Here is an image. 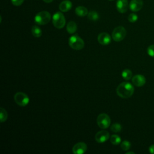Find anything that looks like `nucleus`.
I'll use <instances>...</instances> for the list:
<instances>
[{
	"instance_id": "1",
	"label": "nucleus",
	"mask_w": 154,
	"mask_h": 154,
	"mask_svg": "<svg viewBox=\"0 0 154 154\" xmlns=\"http://www.w3.org/2000/svg\"><path fill=\"white\" fill-rule=\"evenodd\" d=\"M116 92L120 97L127 99L131 97L134 94V87L128 82H123L117 86Z\"/></svg>"
},
{
	"instance_id": "2",
	"label": "nucleus",
	"mask_w": 154,
	"mask_h": 154,
	"mask_svg": "<svg viewBox=\"0 0 154 154\" xmlns=\"http://www.w3.org/2000/svg\"><path fill=\"white\" fill-rule=\"evenodd\" d=\"M69 45L73 49L78 51L83 49L84 47V42L78 35H73L69 39Z\"/></svg>"
},
{
	"instance_id": "3",
	"label": "nucleus",
	"mask_w": 154,
	"mask_h": 154,
	"mask_svg": "<svg viewBox=\"0 0 154 154\" xmlns=\"http://www.w3.org/2000/svg\"><path fill=\"white\" fill-rule=\"evenodd\" d=\"M51 14L46 11H43L38 13L34 17V20L36 23L43 25L47 24L51 20Z\"/></svg>"
},
{
	"instance_id": "4",
	"label": "nucleus",
	"mask_w": 154,
	"mask_h": 154,
	"mask_svg": "<svg viewBox=\"0 0 154 154\" xmlns=\"http://www.w3.org/2000/svg\"><path fill=\"white\" fill-rule=\"evenodd\" d=\"M52 23L58 29L63 28L66 24V19L64 14L61 12H56L52 17Z\"/></svg>"
},
{
	"instance_id": "5",
	"label": "nucleus",
	"mask_w": 154,
	"mask_h": 154,
	"mask_svg": "<svg viewBox=\"0 0 154 154\" xmlns=\"http://www.w3.org/2000/svg\"><path fill=\"white\" fill-rule=\"evenodd\" d=\"M97 123L100 128L106 129L110 126L111 119L105 113L100 114L97 117Z\"/></svg>"
},
{
	"instance_id": "6",
	"label": "nucleus",
	"mask_w": 154,
	"mask_h": 154,
	"mask_svg": "<svg viewBox=\"0 0 154 154\" xmlns=\"http://www.w3.org/2000/svg\"><path fill=\"white\" fill-rule=\"evenodd\" d=\"M126 35V31L123 26H119L114 28L112 32V38L115 42L123 40Z\"/></svg>"
},
{
	"instance_id": "7",
	"label": "nucleus",
	"mask_w": 154,
	"mask_h": 154,
	"mask_svg": "<svg viewBox=\"0 0 154 154\" xmlns=\"http://www.w3.org/2000/svg\"><path fill=\"white\" fill-rule=\"evenodd\" d=\"M14 100L20 106H26L29 102V98L28 95L23 92H17L14 96Z\"/></svg>"
},
{
	"instance_id": "8",
	"label": "nucleus",
	"mask_w": 154,
	"mask_h": 154,
	"mask_svg": "<svg viewBox=\"0 0 154 154\" xmlns=\"http://www.w3.org/2000/svg\"><path fill=\"white\" fill-rule=\"evenodd\" d=\"M109 134L108 131L105 130H102L97 132L94 137L95 140L99 143H103L106 141L109 138Z\"/></svg>"
},
{
	"instance_id": "9",
	"label": "nucleus",
	"mask_w": 154,
	"mask_h": 154,
	"mask_svg": "<svg viewBox=\"0 0 154 154\" xmlns=\"http://www.w3.org/2000/svg\"><path fill=\"white\" fill-rule=\"evenodd\" d=\"M87 150V146L84 142H79L76 143L73 148L72 152L74 154H83Z\"/></svg>"
},
{
	"instance_id": "10",
	"label": "nucleus",
	"mask_w": 154,
	"mask_h": 154,
	"mask_svg": "<svg viewBox=\"0 0 154 154\" xmlns=\"http://www.w3.org/2000/svg\"><path fill=\"white\" fill-rule=\"evenodd\" d=\"M97 40L102 45H108L111 41V36L107 32H101L98 35Z\"/></svg>"
},
{
	"instance_id": "11",
	"label": "nucleus",
	"mask_w": 154,
	"mask_h": 154,
	"mask_svg": "<svg viewBox=\"0 0 154 154\" xmlns=\"http://www.w3.org/2000/svg\"><path fill=\"white\" fill-rule=\"evenodd\" d=\"M146 78L142 75H136L132 78V84L137 87H142L146 83Z\"/></svg>"
},
{
	"instance_id": "12",
	"label": "nucleus",
	"mask_w": 154,
	"mask_h": 154,
	"mask_svg": "<svg viewBox=\"0 0 154 154\" xmlns=\"http://www.w3.org/2000/svg\"><path fill=\"white\" fill-rule=\"evenodd\" d=\"M128 7V0H117L116 2V8L119 12L121 13H125Z\"/></svg>"
},
{
	"instance_id": "13",
	"label": "nucleus",
	"mask_w": 154,
	"mask_h": 154,
	"mask_svg": "<svg viewBox=\"0 0 154 154\" xmlns=\"http://www.w3.org/2000/svg\"><path fill=\"white\" fill-rule=\"evenodd\" d=\"M143 4L142 0H132L129 4V8L134 12L138 11L141 9Z\"/></svg>"
},
{
	"instance_id": "14",
	"label": "nucleus",
	"mask_w": 154,
	"mask_h": 154,
	"mask_svg": "<svg viewBox=\"0 0 154 154\" xmlns=\"http://www.w3.org/2000/svg\"><path fill=\"white\" fill-rule=\"evenodd\" d=\"M72 7V4L71 1L69 0H65L62 1L60 5H59V8L62 12H66L69 11Z\"/></svg>"
},
{
	"instance_id": "15",
	"label": "nucleus",
	"mask_w": 154,
	"mask_h": 154,
	"mask_svg": "<svg viewBox=\"0 0 154 154\" xmlns=\"http://www.w3.org/2000/svg\"><path fill=\"white\" fill-rule=\"evenodd\" d=\"M75 13L78 16L84 17L88 14V10L84 6H78L75 8Z\"/></svg>"
},
{
	"instance_id": "16",
	"label": "nucleus",
	"mask_w": 154,
	"mask_h": 154,
	"mask_svg": "<svg viewBox=\"0 0 154 154\" xmlns=\"http://www.w3.org/2000/svg\"><path fill=\"white\" fill-rule=\"evenodd\" d=\"M66 30L69 34H74L77 30V25L73 21H70L66 26Z\"/></svg>"
},
{
	"instance_id": "17",
	"label": "nucleus",
	"mask_w": 154,
	"mask_h": 154,
	"mask_svg": "<svg viewBox=\"0 0 154 154\" xmlns=\"http://www.w3.org/2000/svg\"><path fill=\"white\" fill-rule=\"evenodd\" d=\"M31 32L32 35L35 37H40L42 35V31L41 28L37 25L32 26L31 29Z\"/></svg>"
},
{
	"instance_id": "18",
	"label": "nucleus",
	"mask_w": 154,
	"mask_h": 154,
	"mask_svg": "<svg viewBox=\"0 0 154 154\" xmlns=\"http://www.w3.org/2000/svg\"><path fill=\"white\" fill-rule=\"evenodd\" d=\"M122 76L124 79H125L126 81L129 80L130 79H131V78L132 76V71L128 69L123 70L122 72Z\"/></svg>"
},
{
	"instance_id": "19",
	"label": "nucleus",
	"mask_w": 154,
	"mask_h": 154,
	"mask_svg": "<svg viewBox=\"0 0 154 154\" xmlns=\"http://www.w3.org/2000/svg\"><path fill=\"white\" fill-rule=\"evenodd\" d=\"M122 139L118 135H112L110 137V142L113 145H119L121 143Z\"/></svg>"
},
{
	"instance_id": "20",
	"label": "nucleus",
	"mask_w": 154,
	"mask_h": 154,
	"mask_svg": "<svg viewBox=\"0 0 154 154\" xmlns=\"http://www.w3.org/2000/svg\"><path fill=\"white\" fill-rule=\"evenodd\" d=\"M7 118H8L7 112L6 111V110L4 108L1 107L0 108V122H1V123L5 122L7 120Z\"/></svg>"
},
{
	"instance_id": "21",
	"label": "nucleus",
	"mask_w": 154,
	"mask_h": 154,
	"mask_svg": "<svg viewBox=\"0 0 154 154\" xmlns=\"http://www.w3.org/2000/svg\"><path fill=\"white\" fill-rule=\"evenodd\" d=\"M88 17L91 20L96 21L99 19V14L96 11H91L88 13Z\"/></svg>"
},
{
	"instance_id": "22",
	"label": "nucleus",
	"mask_w": 154,
	"mask_h": 154,
	"mask_svg": "<svg viewBox=\"0 0 154 154\" xmlns=\"http://www.w3.org/2000/svg\"><path fill=\"white\" fill-rule=\"evenodd\" d=\"M131 143L127 140H124L120 144V147L124 151L128 150L131 148Z\"/></svg>"
},
{
	"instance_id": "23",
	"label": "nucleus",
	"mask_w": 154,
	"mask_h": 154,
	"mask_svg": "<svg viewBox=\"0 0 154 154\" xmlns=\"http://www.w3.org/2000/svg\"><path fill=\"white\" fill-rule=\"evenodd\" d=\"M122 125L118 123H114L111 126V130L114 132H119L122 131Z\"/></svg>"
},
{
	"instance_id": "24",
	"label": "nucleus",
	"mask_w": 154,
	"mask_h": 154,
	"mask_svg": "<svg viewBox=\"0 0 154 154\" xmlns=\"http://www.w3.org/2000/svg\"><path fill=\"white\" fill-rule=\"evenodd\" d=\"M128 19L130 22L134 23V22H135L138 20V16L135 13H131L128 16Z\"/></svg>"
},
{
	"instance_id": "25",
	"label": "nucleus",
	"mask_w": 154,
	"mask_h": 154,
	"mask_svg": "<svg viewBox=\"0 0 154 154\" xmlns=\"http://www.w3.org/2000/svg\"><path fill=\"white\" fill-rule=\"evenodd\" d=\"M147 52L149 56L154 58V45H152L149 46L147 48Z\"/></svg>"
},
{
	"instance_id": "26",
	"label": "nucleus",
	"mask_w": 154,
	"mask_h": 154,
	"mask_svg": "<svg viewBox=\"0 0 154 154\" xmlns=\"http://www.w3.org/2000/svg\"><path fill=\"white\" fill-rule=\"evenodd\" d=\"M12 4L15 6H19L20 5L24 0H11Z\"/></svg>"
},
{
	"instance_id": "27",
	"label": "nucleus",
	"mask_w": 154,
	"mask_h": 154,
	"mask_svg": "<svg viewBox=\"0 0 154 154\" xmlns=\"http://www.w3.org/2000/svg\"><path fill=\"white\" fill-rule=\"evenodd\" d=\"M149 152H150V153L154 154V144H152V145H151V146L149 147Z\"/></svg>"
},
{
	"instance_id": "28",
	"label": "nucleus",
	"mask_w": 154,
	"mask_h": 154,
	"mask_svg": "<svg viewBox=\"0 0 154 154\" xmlns=\"http://www.w3.org/2000/svg\"><path fill=\"white\" fill-rule=\"evenodd\" d=\"M44 2H46V3H50V2H51L53 0H43Z\"/></svg>"
},
{
	"instance_id": "29",
	"label": "nucleus",
	"mask_w": 154,
	"mask_h": 154,
	"mask_svg": "<svg viewBox=\"0 0 154 154\" xmlns=\"http://www.w3.org/2000/svg\"><path fill=\"white\" fill-rule=\"evenodd\" d=\"M126 154H135V153L133 152H128L126 153Z\"/></svg>"
},
{
	"instance_id": "30",
	"label": "nucleus",
	"mask_w": 154,
	"mask_h": 154,
	"mask_svg": "<svg viewBox=\"0 0 154 154\" xmlns=\"http://www.w3.org/2000/svg\"><path fill=\"white\" fill-rule=\"evenodd\" d=\"M109 1H113V0H109Z\"/></svg>"
}]
</instances>
